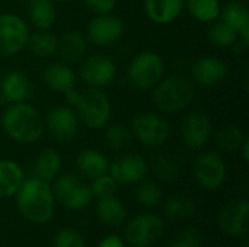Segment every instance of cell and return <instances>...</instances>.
<instances>
[{
  "mask_svg": "<svg viewBox=\"0 0 249 247\" xmlns=\"http://www.w3.org/2000/svg\"><path fill=\"white\" fill-rule=\"evenodd\" d=\"M98 247H127V243L117 234H108L98 243Z\"/></svg>",
  "mask_w": 249,
  "mask_h": 247,
  "instance_id": "cell-40",
  "label": "cell"
},
{
  "mask_svg": "<svg viewBox=\"0 0 249 247\" xmlns=\"http://www.w3.org/2000/svg\"><path fill=\"white\" fill-rule=\"evenodd\" d=\"M79 77L88 87L104 89L117 77V64L105 54H93L80 61Z\"/></svg>",
  "mask_w": 249,
  "mask_h": 247,
  "instance_id": "cell-11",
  "label": "cell"
},
{
  "mask_svg": "<svg viewBox=\"0 0 249 247\" xmlns=\"http://www.w3.org/2000/svg\"><path fill=\"white\" fill-rule=\"evenodd\" d=\"M53 247H86L85 239L73 229L60 230L53 242Z\"/></svg>",
  "mask_w": 249,
  "mask_h": 247,
  "instance_id": "cell-37",
  "label": "cell"
},
{
  "mask_svg": "<svg viewBox=\"0 0 249 247\" xmlns=\"http://www.w3.org/2000/svg\"><path fill=\"white\" fill-rule=\"evenodd\" d=\"M194 96V83L187 76L169 74L153 87L152 102L159 112L178 114L193 103Z\"/></svg>",
  "mask_w": 249,
  "mask_h": 247,
  "instance_id": "cell-3",
  "label": "cell"
},
{
  "mask_svg": "<svg viewBox=\"0 0 249 247\" xmlns=\"http://www.w3.org/2000/svg\"><path fill=\"white\" fill-rule=\"evenodd\" d=\"M104 141L105 146L117 153H125L133 144V132L130 127L123 124H111L104 127Z\"/></svg>",
  "mask_w": 249,
  "mask_h": 247,
  "instance_id": "cell-30",
  "label": "cell"
},
{
  "mask_svg": "<svg viewBox=\"0 0 249 247\" xmlns=\"http://www.w3.org/2000/svg\"><path fill=\"white\" fill-rule=\"evenodd\" d=\"M130 130L134 140L147 148H159L165 146L172 134L168 119L162 114L153 111L136 114L130 122Z\"/></svg>",
  "mask_w": 249,
  "mask_h": 247,
  "instance_id": "cell-5",
  "label": "cell"
},
{
  "mask_svg": "<svg viewBox=\"0 0 249 247\" xmlns=\"http://www.w3.org/2000/svg\"><path fill=\"white\" fill-rule=\"evenodd\" d=\"M163 194L155 182H139L136 188V201L144 208H156L162 204Z\"/></svg>",
  "mask_w": 249,
  "mask_h": 247,
  "instance_id": "cell-35",
  "label": "cell"
},
{
  "mask_svg": "<svg viewBox=\"0 0 249 247\" xmlns=\"http://www.w3.org/2000/svg\"><path fill=\"white\" fill-rule=\"evenodd\" d=\"M201 234L197 229L191 227L184 231H181L169 247H201Z\"/></svg>",
  "mask_w": 249,
  "mask_h": 247,
  "instance_id": "cell-38",
  "label": "cell"
},
{
  "mask_svg": "<svg viewBox=\"0 0 249 247\" xmlns=\"http://www.w3.org/2000/svg\"><path fill=\"white\" fill-rule=\"evenodd\" d=\"M29 33V26L23 17L12 12L0 13V58L20 52L26 47Z\"/></svg>",
  "mask_w": 249,
  "mask_h": 247,
  "instance_id": "cell-10",
  "label": "cell"
},
{
  "mask_svg": "<svg viewBox=\"0 0 249 247\" xmlns=\"http://www.w3.org/2000/svg\"><path fill=\"white\" fill-rule=\"evenodd\" d=\"M239 153L242 154L244 162H245V163H248L249 162V137L248 135H247V138L244 140V143H242V146H241V148H239Z\"/></svg>",
  "mask_w": 249,
  "mask_h": 247,
  "instance_id": "cell-42",
  "label": "cell"
},
{
  "mask_svg": "<svg viewBox=\"0 0 249 247\" xmlns=\"http://www.w3.org/2000/svg\"><path fill=\"white\" fill-rule=\"evenodd\" d=\"M149 172L147 160L139 153H124L109 162L108 173L118 185H136L142 182Z\"/></svg>",
  "mask_w": 249,
  "mask_h": 247,
  "instance_id": "cell-14",
  "label": "cell"
},
{
  "mask_svg": "<svg viewBox=\"0 0 249 247\" xmlns=\"http://www.w3.org/2000/svg\"><path fill=\"white\" fill-rule=\"evenodd\" d=\"M54 3H63V4H67V3H71L73 0H53Z\"/></svg>",
  "mask_w": 249,
  "mask_h": 247,
  "instance_id": "cell-43",
  "label": "cell"
},
{
  "mask_svg": "<svg viewBox=\"0 0 249 247\" xmlns=\"http://www.w3.org/2000/svg\"><path fill=\"white\" fill-rule=\"evenodd\" d=\"M79 93H80V90H77L76 87H71L67 92H64L63 95H64V99H66V105L70 106V108H74V105H76V102L79 99Z\"/></svg>",
  "mask_w": 249,
  "mask_h": 247,
  "instance_id": "cell-41",
  "label": "cell"
},
{
  "mask_svg": "<svg viewBox=\"0 0 249 247\" xmlns=\"http://www.w3.org/2000/svg\"><path fill=\"white\" fill-rule=\"evenodd\" d=\"M57 54L60 60L69 66L79 64L88 54L86 36L79 31L66 32L57 44Z\"/></svg>",
  "mask_w": 249,
  "mask_h": 247,
  "instance_id": "cell-19",
  "label": "cell"
},
{
  "mask_svg": "<svg viewBox=\"0 0 249 247\" xmlns=\"http://www.w3.org/2000/svg\"><path fill=\"white\" fill-rule=\"evenodd\" d=\"M229 74V67L217 57H201L194 61L191 67L193 82L201 87L212 89L222 84Z\"/></svg>",
  "mask_w": 249,
  "mask_h": 247,
  "instance_id": "cell-17",
  "label": "cell"
},
{
  "mask_svg": "<svg viewBox=\"0 0 249 247\" xmlns=\"http://www.w3.org/2000/svg\"><path fill=\"white\" fill-rule=\"evenodd\" d=\"M31 92L32 83L22 71L10 70L0 80V96L7 103L26 102V99L31 96Z\"/></svg>",
  "mask_w": 249,
  "mask_h": 247,
  "instance_id": "cell-18",
  "label": "cell"
},
{
  "mask_svg": "<svg viewBox=\"0 0 249 247\" xmlns=\"http://www.w3.org/2000/svg\"><path fill=\"white\" fill-rule=\"evenodd\" d=\"M188 13L201 23H212L220 16V0H185Z\"/></svg>",
  "mask_w": 249,
  "mask_h": 247,
  "instance_id": "cell-32",
  "label": "cell"
},
{
  "mask_svg": "<svg viewBox=\"0 0 249 247\" xmlns=\"http://www.w3.org/2000/svg\"><path fill=\"white\" fill-rule=\"evenodd\" d=\"M86 9H89L95 15H107L112 13L117 7L118 0H82Z\"/></svg>",
  "mask_w": 249,
  "mask_h": 247,
  "instance_id": "cell-39",
  "label": "cell"
},
{
  "mask_svg": "<svg viewBox=\"0 0 249 247\" xmlns=\"http://www.w3.org/2000/svg\"><path fill=\"white\" fill-rule=\"evenodd\" d=\"M89 186H90L93 198L99 199V198H107V197L115 195L120 185L117 183V181L109 173H105V175L98 176L96 179H93L92 185H89Z\"/></svg>",
  "mask_w": 249,
  "mask_h": 247,
  "instance_id": "cell-36",
  "label": "cell"
},
{
  "mask_svg": "<svg viewBox=\"0 0 249 247\" xmlns=\"http://www.w3.org/2000/svg\"><path fill=\"white\" fill-rule=\"evenodd\" d=\"M163 215L171 221H184L194 215L196 202L191 197L184 194H177L169 197L163 202Z\"/></svg>",
  "mask_w": 249,
  "mask_h": 247,
  "instance_id": "cell-29",
  "label": "cell"
},
{
  "mask_svg": "<svg viewBox=\"0 0 249 247\" xmlns=\"http://www.w3.org/2000/svg\"><path fill=\"white\" fill-rule=\"evenodd\" d=\"M26 13L29 23L36 31H50L57 20V10L53 0H29Z\"/></svg>",
  "mask_w": 249,
  "mask_h": 247,
  "instance_id": "cell-26",
  "label": "cell"
},
{
  "mask_svg": "<svg viewBox=\"0 0 249 247\" xmlns=\"http://www.w3.org/2000/svg\"><path fill=\"white\" fill-rule=\"evenodd\" d=\"M63 167V157L58 150L53 147L44 148L32 163L34 178H38L44 182H53L60 173Z\"/></svg>",
  "mask_w": 249,
  "mask_h": 247,
  "instance_id": "cell-23",
  "label": "cell"
},
{
  "mask_svg": "<svg viewBox=\"0 0 249 247\" xmlns=\"http://www.w3.org/2000/svg\"><path fill=\"white\" fill-rule=\"evenodd\" d=\"M53 192L55 202L70 211H82L88 208L95 199L90 186L82 182L73 173H63L54 179Z\"/></svg>",
  "mask_w": 249,
  "mask_h": 247,
  "instance_id": "cell-7",
  "label": "cell"
},
{
  "mask_svg": "<svg viewBox=\"0 0 249 247\" xmlns=\"http://www.w3.org/2000/svg\"><path fill=\"white\" fill-rule=\"evenodd\" d=\"M1 131L18 144H34L45 132L44 116L28 102L9 103L0 116Z\"/></svg>",
  "mask_w": 249,
  "mask_h": 247,
  "instance_id": "cell-1",
  "label": "cell"
},
{
  "mask_svg": "<svg viewBox=\"0 0 249 247\" xmlns=\"http://www.w3.org/2000/svg\"><path fill=\"white\" fill-rule=\"evenodd\" d=\"M249 201L247 198H239L226 204L219 215L217 224L223 234L229 237H242L248 233Z\"/></svg>",
  "mask_w": 249,
  "mask_h": 247,
  "instance_id": "cell-16",
  "label": "cell"
},
{
  "mask_svg": "<svg viewBox=\"0 0 249 247\" xmlns=\"http://www.w3.org/2000/svg\"><path fill=\"white\" fill-rule=\"evenodd\" d=\"M74 112L79 122L89 130H101L108 125L112 115V105L108 95L102 89L86 87L80 90L74 105Z\"/></svg>",
  "mask_w": 249,
  "mask_h": 247,
  "instance_id": "cell-4",
  "label": "cell"
},
{
  "mask_svg": "<svg viewBox=\"0 0 249 247\" xmlns=\"http://www.w3.org/2000/svg\"><path fill=\"white\" fill-rule=\"evenodd\" d=\"M193 175L201 189L217 191L223 186L228 175V167L223 156L212 150L200 153L194 160Z\"/></svg>",
  "mask_w": 249,
  "mask_h": 247,
  "instance_id": "cell-9",
  "label": "cell"
},
{
  "mask_svg": "<svg viewBox=\"0 0 249 247\" xmlns=\"http://www.w3.org/2000/svg\"><path fill=\"white\" fill-rule=\"evenodd\" d=\"M149 170H152L156 179L162 182H172L179 175V163L172 156L159 154L153 157L152 163L149 165Z\"/></svg>",
  "mask_w": 249,
  "mask_h": 247,
  "instance_id": "cell-34",
  "label": "cell"
},
{
  "mask_svg": "<svg viewBox=\"0 0 249 247\" xmlns=\"http://www.w3.org/2000/svg\"><path fill=\"white\" fill-rule=\"evenodd\" d=\"M25 181L23 169L10 159H0V199L12 198Z\"/></svg>",
  "mask_w": 249,
  "mask_h": 247,
  "instance_id": "cell-27",
  "label": "cell"
},
{
  "mask_svg": "<svg viewBox=\"0 0 249 247\" xmlns=\"http://www.w3.org/2000/svg\"><path fill=\"white\" fill-rule=\"evenodd\" d=\"M165 60L155 51H142L133 57L127 67V80L137 90L153 89L165 74Z\"/></svg>",
  "mask_w": 249,
  "mask_h": 247,
  "instance_id": "cell-6",
  "label": "cell"
},
{
  "mask_svg": "<svg viewBox=\"0 0 249 247\" xmlns=\"http://www.w3.org/2000/svg\"><path fill=\"white\" fill-rule=\"evenodd\" d=\"M241 247H249V243L247 242V240H245V242H244V243L241 245Z\"/></svg>",
  "mask_w": 249,
  "mask_h": 247,
  "instance_id": "cell-44",
  "label": "cell"
},
{
  "mask_svg": "<svg viewBox=\"0 0 249 247\" xmlns=\"http://www.w3.org/2000/svg\"><path fill=\"white\" fill-rule=\"evenodd\" d=\"M207 39L216 48H232L233 44L239 39V35L228 23L217 19L210 23L207 29Z\"/></svg>",
  "mask_w": 249,
  "mask_h": 247,
  "instance_id": "cell-33",
  "label": "cell"
},
{
  "mask_svg": "<svg viewBox=\"0 0 249 247\" xmlns=\"http://www.w3.org/2000/svg\"><path fill=\"white\" fill-rule=\"evenodd\" d=\"M76 167L82 176L93 181L98 176L108 173L109 160L107 154L96 148H85L76 156Z\"/></svg>",
  "mask_w": 249,
  "mask_h": 247,
  "instance_id": "cell-22",
  "label": "cell"
},
{
  "mask_svg": "<svg viewBox=\"0 0 249 247\" xmlns=\"http://www.w3.org/2000/svg\"><path fill=\"white\" fill-rule=\"evenodd\" d=\"M144 13L156 25H168L178 19L185 9V0H144Z\"/></svg>",
  "mask_w": 249,
  "mask_h": 247,
  "instance_id": "cell-20",
  "label": "cell"
},
{
  "mask_svg": "<svg viewBox=\"0 0 249 247\" xmlns=\"http://www.w3.org/2000/svg\"><path fill=\"white\" fill-rule=\"evenodd\" d=\"M125 32L124 22L112 13L95 15L86 29L88 39L96 47H109L118 42Z\"/></svg>",
  "mask_w": 249,
  "mask_h": 247,
  "instance_id": "cell-15",
  "label": "cell"
},
{
  "mask_svg": "<svg viewBox=\"0 0 249 247\" xmlns=\"http://www.w3.org/2000/svg\"><path fill=\"white\" fill-rule=\"evenodd\" d=\"M220 20L233 28L239 39L249 45V12L248 7L241 1H229L220 9Z\"/></svg>",
  "mask_w": 249,
  "mask_h": 247,
  "instance_id": "cell-24",
  "label": "cell"
},
{
  "mask_svg": "<svg viewBox=\"0 0 249 247\" xmlns=\"http://www.w3.org/2000/svg\"><path fill=\"white\" fill-rule=\"evenodd\" d=\"M213 135V124L210 116L203 111L188 112L181 122V137L190 150H203Z\"/></svg>",
  "mask_w": 249,
  "mask_h": 247,
  "instance_id": "cell-13",
  "label": "cell"
},
{
  "mask_svg": "<svg viewBox=\"0 0 249 247\" xmlns=\"http://www.w3.org/2000/svg\"><path fill=\"white\" fill-rule=\"evenodd\" d=\"M19 214L32 224L48 223L55 213V197L48 182L38 178L25 179L15 195Z\"/></svg>",
  "mask_w": 249,
  "mask_h": 247,
  "instance_id": "cell-2",
  "label": "cell"
},
{
  "mask_svg": "<svg viewBox=\"0 0 249 247\" xmlns=\"http://www.w3.org/2000/svg\"><path fill=\"white\" fill-rule=\"evenodd\" d=\"M165 234V221L153 214L143 213L136 215L124 229V240L133 247H149L158 243Z\"/></svg>",
  "mask_w": 249,
  "mask_h": 247,
  "instance_id": "cell-8",
  "label": "cell"
},
{
  "mask_svg": "<svg viewBox=\"0 0 249 247\" xmlns=\"http://www.w3.org/2000/svg\"><path fill=\"white\" fill-rule=\"evenodd\" d=\"M42 82L50 90L64 93L69 89L76 87V73L71 66L63 61L50 63L42 71Z\"/></svg>",
  "mask_w": 249,
  "mask_h": 247,
  "instance_id": "cell-21",
  "label": "cell"
},
{
  "mask_svg": "<svg viewBox=\"0 0 249 247\" xmlns=\"http://www.w3.org/2000/svg\"><path fill=\"white\" fill-rule=\"evenodd\" d=\"M45 131L58 143L67 144L77 137L79 119L73 108L67 105H57L51 108L44 116Z\"/></svg>",
  "mask_w": 249,
  "mask_h": 247,
  "instance_id": "cell-12",
  "label": "cell"
},
{
  "mask_svg": "<svg viewBox=\"0 0 249 247\" xmlns=\"http://www.w3.org/2000/svg\"><path fill=\"white\" fill-rule=\"evenodd\" d=\"M247 138V134L236 124H226L220 127L214 134L216 151L220 154H235L239 153V148Z\"/></svg>",
  "mask_w": 249,
  "mask_h": 247,
  "instance_id": "cell-28",
  "label": "cell"
},
{
  "mask_svg": "<svg viewBox=\"0 0 249 247\" xmlns=\"http://www.w3.org/2000/svg\"><path fill=\"white\" fill-rule=\"evenodd\" d=\"M95 214L102 224L109 227H118L127 220V208L117 195L96 199Z\"/></svg>",
  "mask_w": 249,
  "mask_h": 247,
  "instance_id": "cell-25",
  "label": "cell"
},
{
  "mask_svg": "<svg viewBox=\"0 0 249 247\" xmlns=\"http://www.w3.org/2000/svg\"><path fill=\"white\" fill-rule=\"evenodd\" d=\"M57 36L50 31H35L34 33H29L26 42L29 51L38 58H50L57 54Z\"/></svg>",
  "mask_w": 249,
  "mask_h": 247,
  "instance_id": "cell-31",
  "label": "cell"
}]
</instances>
